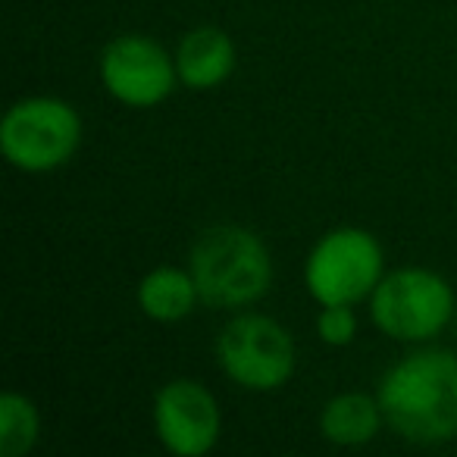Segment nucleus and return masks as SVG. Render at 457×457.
Here are the masks:
<instances>
[{
    "instance_id": "obj_1",
    "label": "nucleus",
    "mask_w": 457,
    "mask_h": 457,
    "mask_svg": "<svg viewBox=\"0 0 457 457\" xmlns=\"http://www.w3.org/2000/svg\"><path fill=\"white\" fill-rule=\"evenodd\" d=\"M379 407L407 442L436 445L457 436V357L417 351L395 363L379 386Z\"/></svg>"
},
{
    "instance_id": "obj_2",
    "label": "nucleus",
    "mask_w": 457,
    "mask_h": 457,
    "mask_svg": "<svg viewBox=\"0 0 457 457\" xmlns=\"http://www.w3.org/2000/svg\"><path fill=\"white\" fill-rule=\"evenodd\" d=\"M191 276L204 304L242 307L270 288L273 261L251 228L213 226L191 248Z\"/></svg>"
},
{
    "instance_id": "obj_3",
    "label": "nucleus",
    "mask_w": 457,
    "mask_h": 457,
    "mask_svg": "<svg viewBox=\"0 0 457 457\" xmlns=\"http://www.w3.org/2000/svg\"><path fill=\"white\" fill-rule=\"evenodd\" d=\"M82 138V120L60 97H29L7 110L0 122V151L26 172L63 166Z\"/></svg>"
},
{
    "instance_id": "obj_4",
    "label": "nucleus",
    "mask_w": 457,
    "mask_h": 457,
    "mask_svg": "<svg viewBox=\"0 0 457 457\" xmlns=\"http://www.w3.org/2000/svg\"><path fill=\"white\" fill-rule=\"evenodd\" d=\"M454 295L438 273L429 270H398L373 288V323L388 338L423 342L448 326Z\"/></svg>"
},
{
    "instance_id": "obj_5",
    "label": "nucleus",
    "mask_w": 457,
    "mask_h": 457,
    "mask_svg": "<svg viewBox=\"0 0 457 457\" xmlns=\"http://www.w3.org/2000/svg\"><path fill=\"white\" fill-rule=\"evenodd\" d=\"M220 367L251 392H273L295 373V342L270 317H236L216 338Z\"/></svg>"
},
{
    "instance_id": "obj_6",
    "label": "nucleus",
    "mask_w": 457,
    "mask_h": 457,
    "mask_svg": "<svg viewBox=\"0 0 457 457\" xmlns=\"http://www.w3.org/2000/svg\"><path fill=\"white\" fill-rule=\"evenodd\" d=\"M304 279L320 304H354L382 279V248L363 228H336L307 257Z\"/></svg>"
},
{
    "instance_id": "obj_7",
    "label": "nucleus",
    "mask_w": 457,
    "mask_h": 457,
    "mask_svg": "<svg viewBox=\"0 0 457 457\" xmlns=\"http://www.w3.org/2000/svg\"><path fill=\"white\" fill-rule=\"evenodd\" d=\"M176 63L151 38H116L101 57V79L107 91L126 107H157L176 88Z\"/></svg>"
},
{
    "instance_id": "obj_8",
    "label": "nucleus",
    "mask_w": 457,
    "mask_h": 457,
    "mask_svg": "<svg viewBox=\"0 0 457 457\" xmlns=\"http://www.w3.org/2000/svg\"><path fill=\"white\" fill-rule=\"evenodd\" d=\"M220 407L213 395L191 379H176L160 388L154 426L163 448L176 457H201L220 438Z\"/></svg>"
},
{
    "instance_id": "obj_9",
    "label": "nucleus",
    "mask_w": 457,
    "mask_h": 457,
    "mask_svg": "<svg viewBox=\"0 0 457 457\" xmlns=\"http://www.w3.org/2000/svg\"><path fill=\"white\" fill-rule=\"evenodd\" d=\"M236 66V47L226 32L213 26L195 29L182 38L176 54V70L188 88H216Z\"/></svg>"
},
{
    "instance_id": "obj_10",
    "label": "nucleus",
    "mask_w": 457,
    "mask_h": 457,
    "mask_svg": "<svg viewBox=\"0 0 457 457\" xmlns=\"http://www.w3.org/2000/svg\"><path fill=\"white\" fill-rule=\"evenodd\" d=\"M197 286L195 276L176 267H160L147 273L138 286V304L151 320L160 323H176V320L188 317L197 304Z\"/></svg>"
},
{
    "instance_id": "obj_11",
    "label": "nucleus",
    "mask_w": 457,
    "mask_h": 457,
    "mask_svg": "<svg viewBox=\"0 0 457 457\" xmlns=\"http://www.w3.org/2000/svg\"><path fill=\"white\" fill-rule=\"evenodd\" d=\"M382 407L379 398L348 392L332 398L320 413V429L336 445H363L379 432Z\"/></svg>"
},
{
    "instance_id": "obj_12",
    "label": "nucleus",
    "mask_w": 457,
    "mask_h": 457,
    "mask_svg": "<svg viewBox=\"0 0 457 457\" xmlns=\"http://www.w3.org/2000/svg\"><path fill=\"white\" fill-rule=\"evenodd\" d=\"M38 442V411L26 395H0V457H22Z\"/></svg>"
},
{
    "instance_id": "obj_13",
    "label": "nucleus",
    "mask_w": 457,
    "mask_h": 457,
    "mask_svg": "<svg viewBox=\"0 0 457 457\" xmlns=\"http://www.w3.org/2000/svg\"><path fill=\"white\" fill-rule=\"evenodd\" d=\"M317 332L326 345H348L357 332V320L351 304H326L317 317Z\"/></svg>"
}]
</instances>
